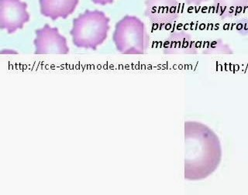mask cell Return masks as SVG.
<instances>
[{"label": "cell", "mask_w": 248, "mask_h": 195, "mask_svg": "<svg viewBox=\"0 0 248 195\" xmlns=\"http://www.w3.org/2000/svg\"><path fill=\"white\" fill-rule=\"evenodd\" d=\"M185 179L205 180L218 168L222 147L218 135L205 124L196 121L185 122Z\"/></svg>", "instance_id": "1"}, {"label": "cell", "mask_w": 248, "mask_h": 195, "mask_svg": "<svg viewBox=\"0 0 248 195\" xmlns=\"http://www.w3.org/2000/svg\"><path fill=\"white\" fill-rule=\"evenodd\" d=\"M110 19L103 11L85 10L73 19L70 32L72 43L78 48L96 50L107 40Z\"/></svg>", "instance_id": "2"}, {"label": "cell", "mask_w": 248, "mask_h": 195, "mask_svg": "<svg viewBox=\"0 0 248 195\" xmlns=\"http://www.w3.org/2000/svg\"><path fill=\"white\" fill-rule=\"evenodd\" d=\"M112 40L119 52L130 55L146 54L150 44L145 24L134 15H125L116 23Z\"/></svg>", "instance_id": "3"}, {"label": "cell", "mask_w": 248, "mask_h": 195, "mask_svg": "<svg viewBox=\"0 0 248 195\" xmlns=\"http://www.w3.org/2000/svg\"><path fill=\"white\" fill-rule=\"evenodd\" d=\"M27 4L21 0H0V28L9 34L23 29L30 21Z\"/></svg>", "instance_id": "4"}, {"label": "cell", "mask_w": 248, "mask_h": 195, "mask_svg": "<svg viewBox=\"0 0 248 195\" xmlns=\"http://www.w3.org/2000/svg\"><path fill=\"white\" fill-rule=\"evenodd\" d=\"M36 38L33 41L35 54H68L69 47L67 39L59 33L57 27L45 24L35 31Z\"/></svg>", "instance_id": "5"}, {"label": "cell", "mask_w": 248, "mask_h": 195, "mask_svg": "<svg viewBox=\"0 0 248 195\" xmlns=\"http://www.w3.org/2000/svg\"><path fill=\"white\" fill-rule=\"evenodd\" d=\"M145 6L144 15L155 25H169L179 16L177 0H146Z\"/></svg>", "instance_id": "6"}, {"label": "cell", "mask_w": 248, "mask_h": 195, "mask_svg": "<svg viewBox=\"0 0 248 195\" xmlns=\"http://www.w3.org/2000/svg\"><path fill=\"white\" fill-rule=\"evenodd\" d=\"M163 53L169 55H195L198 54L196 42L185 31L170 33L163 43Z\"/></svg>", "instance_id": "7"}, {"label": "cell", "mask_w": 248, "mask_h": 195, "mask_svg": "<svg viewBox=\"0 0 248 195\" xmlns=\"http://www.w3.org/2000/svg\"><path fill=\"white\" fill-rule=\"evenodd\" d=\"M79 0H39L41 15L57 20L67 19L76 10Z\"/></svg>", "instance_id": "8"}, {"label": "cell", "mask_w": 248, "mask_h": 195, "mask_svg": "<svg viewBox=\"0 0 248 195\" xmlns=\"http://www.w3.org/2000/svg\"><path fill=\"white\" fill-rule=\"evenodd\" d=\"M213 7L220 19H231L245 12L248 0H213Z\"/></svg>", "instance_id": "9"}, {"label": "cell", "mask_w": 248, "mask_h": 195, "mask_svg": "<svg viewBox=\"0 0 248 195\" xmlns=\"http://www.w3.org/2000/svg\"><path fill=\"white\" fill-rule=\"evenodd\" d=\"M202 54L207 55H231L233 54V51L221 39H216L204 43Z\"/></svg>", "instance_id": "10"}, {"label": "cell", "mask_w": 248, "mask_h": 195, "mask_svg": "<svg viewBox=\"0 0 248 195\" xmlns=\"http://www.w3.org/2000/svg\"><path fill=\"white\" fill-rule=\"evenodd\" d=\"M207 1H209V0H185V2L188 6H192V5H193V6H200L202 3L207 2Z\"/></svg>", "instance_id": "11"}, {"label": "cell", "mask_w": 248, "mask_h": 195, "mask_svg": "<svg viewBox=\"0 0 248 195\" xmlns=\"http://www.w3.org/2000/svg\"><path fill=\"white\" fill-rule=\"evenodd\" d=\"M114 0H92V2L95 4H99L102 6H106L107 4H111L113 2Z\"/></svg>", "instance_id": "12"}]
</instances>
